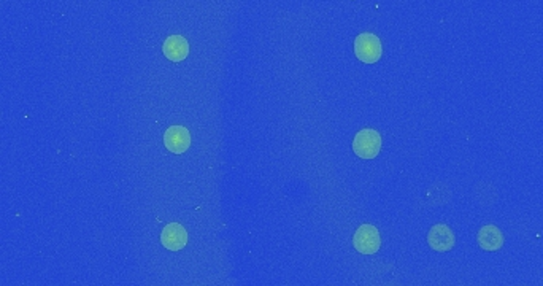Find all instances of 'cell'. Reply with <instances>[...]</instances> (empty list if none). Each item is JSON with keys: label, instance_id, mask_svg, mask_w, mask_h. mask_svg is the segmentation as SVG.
Here are the masks:
<instances>
[{"label": "cell", "instance_id": "obj_1", "mask_svg": "<svg viewBox=\"0 0 543 286\" xmlns=\"http://www.w3.org/2000/svg\"><path fill=\"white\" fill-rule=\"evenodd\" d=\"M381 137L375 129H362L354 137L353 150L362 159H374L380 153Z\"/></svg>", "mask_w": 543, "mask_h": 286}, {"label": "cell", "instance_id": "obj_2", "mask_svg": "<svg viewBox=\"0 0 543 286\" xmlns=\"http://www.w3.org/2000/svg\"><path fill=\"white\" fill-rule=\"evenodd\" d=\"M354 53L358 56V59L365 64H375L381 57V44L380 39L377 35L369 34H361L358 39L354 41Z\"/></svg>", "mask_w": 543, "mask_h": 286}, {"label": "cell", "instance_id": "obj_3", "mask_svg": "<svg viewBox=\"0 0 543 286\" xmlns=\"http://www.w3.org/2000/svg\"><path fill=\"white\" fill-rule=\"evenodd\" d=\"M353 243L361 254H374L380 250V232L375 226L362 225L356 231Z\"/></svg>", "mask_w": 543, "mask_h": 286}, {"label": "cell", "instance_id": "obj_4", "mask_svg": "<svg viewBox=\"0 0 543 286\" xmlns=\"http://www.w3.org/2000/svg\"><path fill=\"white\" fill-rule=\"evenodd\" d=\"M164 143H166V148L170 153L181 155V153H184L191 145L189 131L183 126L169 127L166 131V135H164Z\"/></svg>", "mask_w": 543, "mask_h": 286}, {"label": "cell", "instance_id": "obj_5", "mask_svg": "<svg viewBox=\"0 0 543 286\" xmlns=\"http://www.w3.org/2000/svg\"><path fill=\"white\" fill-rule=\"evenodd\" d=\"M161 242L167 250L178 251L181 248H184L186 243H188V232H186L184 227L178 225V222H170V225L164 227L161 234Z\"/></svg>", "mask_w": 543, "mask_h": 286}, {"label": "cell", "instance_id": "obj_6", "mask_svg": "<svg viewBox=\"0 0 543 286\" xmlns=\"http://www.w3.org/2000/svg\"><path fill=\"white\" fill-rule=\"evenodd\" d=\"M428 242H429V245H430V248H432V250L445 253V251H450L451 248L455 247L456 238L448 226L435 225L429 232Z\"/></svg>", "mask_w": 543, "mask_h": 286}, {"label": "cell", "instance_id": "obj_7", "mask_svg": "<svg viewBox=\"0 0 543 286\" xmlns=\"http://www.w3.org/2000/svg\"><path fill=\"white\" fill-rule=\"evenodd\" d=\"M164 55H166L167 59L173 62H180L188 57L189 55V44L184 37L181 35H172L164 41L162 46Z\"/></svg>", "mask_w": 543, "mask_h": 286}, {"label": "cell", "instance_id": "obj_8", "mask_svg": "<svg viewBox=\"0 0 543 286\" xmlns=\"http://www.w3.org/2000/svg\"><path fill=\"white\" fill-rule=\"evenodd\" d=\"M478 245L486 251H496L504 245V236L496 226H484L478 232Z\"/></svg>", "mask_w": 543, "mask_h": 286}]
</instances>
